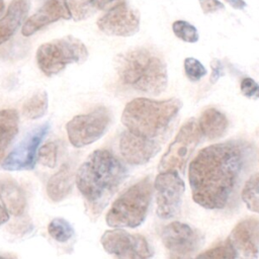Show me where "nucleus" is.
Instances as JSON below:
<instances>
[{
  "mask_svg": "<svg viewBox=\"0 0 259 259\" xmlns=\"http://www.w3.org/2000/svg\"><path fill=\"white\" fill-rule=\"evenodd\" d=\"M252 144L230 140L201 149L188 167L195 203L206 209L227 207L254 160Z\"/></svg>",
  "mask_w": 259,
  "mask_h": 259,
  "instance_id": "f257e3e1",
  "label": "nucleus"
},
{
  "mask_svg": "<svg viewBox=\"0 0 259 259\" xmlns=\"http://www.w3.org/2000/svg\"><path fill=\"white\" fill-rule=\"evenodd\" d=\"M128 175L125 165L110 151H93L76 173V185L86 209L98 217Z\"/></svg>",
  "mask_w": 259,
  "mask_h": 259,
  "instance_id": "f03ea898",
  "label": "nucleus"
},
{
  "mask_svg": "<svg viewBox=\"0 0 259 259\" xmlns=\"http://www.w3.org/2000/svg\"><path fill=\"white\" fill-rule=\"evenodd\" d=\"M116 71L120 81L136 91L159 95L167 88V65L153 49L140 47L118 55Z\"/></svg>",
  "mask_w": 259,
  "mask_h": 259,
  "instance_id": "7ed1b4c3",
  "label": "nucleus"
},
{
  "mask_svg": "<svg viewBox=\"0 0 259 259\" xmlns=\"http://www.w3.org/2000/svg\"><path fill=\"white\" fill-rule=\"evenodd\" d=\"M182 107L178 98L155 100L135 98L126 103L121 122L127 131L149 139L162 136Z\"/></svg>",
  "mask_w": 259,
  "mask_h": 259,
  "instance_id": "20e7f679",
  "label": "nucleus"
},
{
  "mask_svg": "<svg viewBox=\"0 0 259 259\" xmlns=\"http://www.w3.org/2000/svg\"><path fill=\"white\" fill-rule=\"evenodd\" d=\"M154 191L150 176H147L122 192L111 204L105 222L112 228L134 229L147 218Z\"/></svg>",
  "mask_w": 259,
  "mask_h": 259,
  "instance_id": "39448f33",
  "label": "nucleus"
},
{
  "mask_svg": "<svg viewBox=\"0 0 259 259\" xmlns=\"http://www.w3.org/2000/svg\"><path fill=\"white\" fill-rule=\"evenodd\" d=\"M83 41L73 35H66L40 45L36 51V63L47 76H54L70 64H82L88 58Z\"/></svg>",
  "mask_w": 259,
  "mask_h": 259,
  "instance_id": "423d86ee",
  "label": "nucleus"
},
{
  "mask_svg": "<svg viewBox=\"0 0 259 259\" xmlns=\"http://www.w3.org/2000/svg\"><path fill=\"white\" fill-rule=\"evenodd\" d=\"M202 135L197 120L194 117L187 119L179 128L174 140L160 159L158 170H176L183 173Z\"/></svg>",
  "mask_w": 259,
  "mask_h": 259,
  "instance_id": "0eeeda50",
  "label": "nucleus"
},
{
  "mask_svg": "<svg viewBox=\"0 0 259 259\" xmlns=\"http://www.w3.org/2000/svg\"><path fill=\"white\" fill-rule=\"evenodd\" d=\"M111 114L105 106H98L92 111L79 114L66 124L68 139L75 148H82L98 141L107 131Z\"/></svg>",
  "mask_w": 259,
  "mask_h": 259,
  "instance_id": "6e6552de",
  "label": "nucleus"
},
{
  "mask_svg": "<svg viewBox=\"0 0 259 259\" xmlns=\"http://www.w3.org/2000/svg\"><path fill=\"white\" fill-rule=\"evenodd\" d=\"M156 213L162 220L176 217L181 208L185 183L176 170L160 171L154 180Z\"/></svg>",
  "mask_w": 259,
  "mask_h": 259,
  "instance_id": "1a4fd4ad",
  "label": "nucleus"
},
{
  "mask_svg": "<svg viewBox=\"0 0 259 259\" xmlns=\"http://www.w3.org/2000/svg\"><path fill=\"white\" fill-rule=\"evenodd\" d=\"M100 243L106 253L117 258L147 259L154 256V250L144 236L131 234L121 228L105 231Z\"/></svg>",
  "mask_w": 259,
  "mask_h": 259,
  "instance_id": "9d476101",
  "label": "nucleus"
},
{
  "mask_svg": "<svg viewBox=\"0 0 259 259\" xmlns=\"http://www.w3.org/2000/svg\"><path fill=\"white\" fill-rule=\"evenodd\" d=\"M50 122H44L32 128L8 153L1 162V167L7 171L32 170L35 166L36 153L40 143L50 131Z\"/></svg>",
  "mask_w": 259,
  "mask_h": 259,
  "instance_id": "9b49d317",
  "label": "nucleus"
},
{
  "mask_svg": "<svg viewBox=\"0 0 259 259\" xmlns=\"http://www.w3.org/2000/svg\"><path fill=\"white\" fill-rule=\"evenodd\" d=\"M163 245L178 257L190 256L197 252L204 243L203 235L187 224L172 222L161 231Z\"/></svg>",
  "mask_w": 259,
  "mask_h": 259,
  "instance_id": "f8f14e48",
  "label": "nucleus"
},
{
  "mask_svg": "<svg viewBox=\"0 0 259 259\" xmlns=\"http://www.w3.org/2000/svg\"><path fill=\"white\" fill-rule=\"evenodd\" d=\"M97 26L107 35L132 36L140 29V13L124 2L105 11L97 20Z\"/></svg>",
  "mask_w": 259,
  "mask_h": 259,
  "instance_id": "ddd939ff",
  "label": "nucleus"
},
{
  "mask_svg": "<svg viewBox=\"0 0 259 259\" xmlns=\"http://www.w3.org/2000/svg\"><path fill=\"white\" fill-rule=\"evenodd\" d=\"M227 241L237 258H257L259 256V220L248 218L241 221L234 227Z\"/></svg>",
  "mask_w": 259,
  "mask_h": 259,
  "instance_id": "4468645a",
  "label": "nucleus"
},
{
  "mask_svg": "<svg viewBox=\"0 0 259 259\" xmlns=\"http://www.w3.org/2000/svg\"><path fill=\"white\" fill-rule=\"evenodd\" d=\"M160 150L161 146L156 139L145 138L127 130L120 135L119 152L122 159L131 165L148 163Z\"/></svg>",
  "mask_w": 259,
  "mask_h": 259,
  "instance_id": "2eb2a0df",
  "label": "nucleus"
},
{
  "mask_svg": "<svg viewBox=\"0 0 259 259\" xmlns=\"http://www.w3.org/2000/svg\"><path fill=\"white\" fill-rule=\"evenodd\" d=\"M60 19H71L65 0H47L34 14L25 20L21 33L24 36H30L42 27Z\"/></svg>",
  "mask_w": 259,
  "mask_h": 259,
  "instance_id": "dca6fc26",
  "label": "nucleus"
},
{
  "mask_svg": "<svg viewBox=\"0 0 259 259\" xmlns=\"http://www.w3.org/2000/svg\"><path fill=\"white\" fill-rule=\"evenodd\" d=\"M30 8V0H11L0 18V45L7 41L24 22Z\"/></svg>",
  "mask_w": 259,
  "mask_h": 259,
  "instance_id": "f3484780",
  "label": "nucleus"
},
{
  "mask_svg": "<svg viewBox=\"0 0 259 259\" xmlns=\"http://www.w3.org/2000/svg\"><path fill=\"white\" fill-rule=\"evenodd\" d=\"M201 135L208 140H217L225 136L229 127V120L225 113L209 107L202 111L197 120Z\"/></svg>",
  "mask_w": 259,
  "mask_h": 259,
  "instance_id": "a211bd4d",
  "label": "nucleus"
},
{
  "mask_svg": "<svg viewBox=\"0 0 259 259\" xmlns=\"http://www.w3.org/2000/svg\"><path fill=\"white\" fill-rule=\"evenodd\" d=\"M0 201L7 211L15 217L23 213L26 204L23 190L10 179L0 181Z\"/></svg>",
  "mask_w": 259,
  "mask_h": 259,
  "instance_id": "6ab92c4d",
  "label": "nucleus"
},
{
  "mask_svg": "<svg viewBox=\"0 0 259 259\" xmlns=\"http://www.w3.org/2000/svg\"><path fill=\"white\" fill-rule=\"evenodd\" d=\"M73 187V173L69 164H64L48 181V196L55 202L65 199Z\"/></svg>",
  "mask_w": 259,
  "mask_h": 259,
  "instance_id": "aec40b11",
  "label": "nucleus"
},
{
  "mask_svg": "<svg viewBox=\"0 0 259 259\" xmlns=\"http://www.w3.org/2000/svg\"><path fill=\"white\" fill-rule=\"evenodd\" d=\"M19 116L14 109L0 110V163L6 156V152L18 134Z\"/></svg>",
  "mask_w": 259,
  "mask_h": 259,
  "instance_id": "412c9836",
  "label": "nucleus"
},
{
  "mask_svg": "<svg viewBox=\"0 0 259 259\" xmlns=\"http://www.w3.org/2000/svg\"><path fill=\"white\" fill-rule=\"evenodd\" d=\"M48 106V93L45 90H38L24 102L22 112L27 118L37 119L46 114Z\"/></svg>",
  "mask_w": 259,
  "mask_h": 259,
  "instance_id": "4be33fe9",
  "label": "nucleus"
},
{
  "mask_svg": "<svg viewBox=\"0 0 259 259\" xmlns=\"http://www.w3.org/2000/svg\"><path fill=\"white\" fill-rule=\"evenodd\" d=\"M241 198L251 211L259 213V172L250 176L245 182Z\"/></svg>",
  "mask_w": 259,
  "mask_h": 259,
  "instance_id": "5701e85b",
  "label": "nucleus"
},
{
  "mask_svg": "<svg viewBox=\"0 0 259 259\" xmlns=\"http://www.w3.org/2000/svg\"><path fill=\"white\" fill-rule=\"evenodd\" d=\"M50 236L58 242L65 243L74 236V229L72 225L63 218H55L48 226Z\"/></svg>",
  "mask_w": 259,
  "mask_h": 259,
  "instance_id": "b1692460",
  "label": "nucleus"
},
{
  "mask_svg": "<svg viewBox=\"0 0 259 259\" xmlns=\"http://www.w3.org/2000/svg\"><path fill=\"white\" fill-rule=\"evenodd\" d=\"M65 2L71 14V18L75 21L84 20L95 12L89 0H65Z\"/></svg>",
  "mask_w": 259,
  "mask_h": 259,
  "instance_id": "393cba45",
  "label": "nucleus"
},
{
  "mask_svg": "<svg viewBox=\"0 0 259 259\" xmlns=\"http://www.w3.org/2000/svg\"><path fill=\"white\" fill-rule=\"evenodd\" d=\"M174 34L185 42H196L199 39V34L194 25L185 20H176L172 24Z\"/></svg>",
  "mask_w": 259,
  "mask_h": 259,
  "instance_id": "a878e982",
  "label": "nucleus"
},
{
  "mask_svg": "<svg viewBox=\"0 0 259 259\" xmlns=\"http://www.w3.org/2000/svg\"><path fill=\"white\" fill-rule=\"evenodd\" d=\"M184 72L191 82H198L206 75V69L201 62L192 57H188L184 60Z\"/></svg>",
  "mask_w": 259,
  "mask_h": 259,
  "instance_id": "bb28decb",
  "label": "nucleus"
},
{
  "mask_svg": "<svg viewBox=\"0 0 259 259\" xmlns=\"http://www.w3.org/2000/svg\"><path fill=\"white\" fill-rule=\"evenodd\" d=\"M58 157V146L54 142H50L41 146L38 150L39 162L49 168H54L57 164Z\"/></svg>",
  "mask_w": 259,
  "mask_h": 259,
  "instance_id": "cd10ccee",
  "label": "nucleus"
},
{
  "mask_svg": "<svg viewBox=\"0 0 259 259\" xmlns=\"http://www.w3.org/2000/svg\"><path fill=\"white\" fill-rule=\"evenodd\" d=\"M197 257H208V258H237L235 251L226 240L224 243L219 244L203 253L197 255Z\"/></svg>",
  "mask_w": 259,
  "mask_h": 259,
  "instance_id": "c85d7f7f",
  "label": "nucleus"
},
{
  "mask_svg": "<svg viewBox=\"0 0 259 259\" xmlns=\"http://www.w3.org/2000/svg\"><path fill=\"white\" fill-rule=\"evenodd\" d=\"M240 90L249 99H259V84L250 77H245L241 80Z\"/></svg>",
  "mask_w": 259,
  "mask_h": 259,
  "instance_id": "c756f323",
  "label": "nucleus"
},
{
  "mask_svg": "<svg viewBox=\"0 0 259 259\" xmlns=\"http://www.w3.org/2000/svg\"><path fill=\"white\" fill-rule=\"evenodd\" d=\"M91 6L96 10L107 11L114 6L126 2V0H89Z\"/></svg>",
  "mask_w": 259,
  "mask_h": 259,
  "instance_id": "7c9ffc66",
  "label": "nucleus"
},
{
  "mask_svg": "<svg viewBox=\"0 0 259 259\" xmlns=\"http://www.w3.org/2000/svg\"><path fill=\"white\" fill-rule=\"evenodd\" d=\"M200 7L203 13H213L215 11L222 10L225 8L224 4L220 0H198Z\"/></svg>",
  "mask_w": 259,
  "mask_h": 259,
  "instance_id": "2f4dec72",
  "label": "nucleus"
},
{
  "mask_svg": "<svg viewBox=\"0 0 259 259\" xmlns=\"http://www.w3.org/2000/svg\"><path fill=\"white\" fill-rule=\"evenodd\" d=\"M211 75L209 78V81L211 83H215L220 77L223 76L224 74V66L222 62L219 59H213L211 62Z\"/></svg>",
  "mask_w": 259,
  "mask_h": 259,
  "instance_id": "473e14b6",
  "label": "nucleus"
},
{
  "mask_svg": "<svg viewBox=\"0 0 259 259\" xmlns=\"http://www.w3.org/2000/svg\"><path fill=\"white\" fill-rule=\"evenodd\" d=\"M228 4H230L234 9L237 10H243L246 6L247 3L244 0H225Z\"/></svg>",
  "mask_w": 259,
  "mask_h": 259,
  "instance_id": "72a5a7b5",
  "label": "nucleus"
},
{
  "mask_svg": "<svg viewBox=\"0 0 259 259\" xmlns=\"http://www.w3.org/2000/svg\"><path fill=\"white\" fill-rule=\"evenodd\" d=\"M8 220H9V212L4 207V205L0 203V227L5 223H7Z\"/></svg>",
  "mask_w": 259,
  "mask_h": 259,
  "instance_id": "f704fd0d",
  "label": "nucleus"
},
{
  "mask_svg": "<svg viewBox=\"0 0 259 259\" xmlns=\"http://www.w3.org/2000/svg\"><path fill=\"white\" fill-rule=\"evenodd\" d=\"M4 8H5V3L3 0H0V14L3 12Z\"/></svg>",
  "mask_w": 259,
  "mask_h": 259,
  "instance_id": "c9c22d12",
  "label": "nucleus"
},
{
  "mask_svg": "<svg viewBox=\"0 0 259 259\" xmlns=\"http://www.w3.org/2000/svg\"><path fill=\"white\" fill-rule=\"evenodd\" d=\"M0 257H2V256H1V255H0Z\"/></svg>",
  "mask_w": 259,
  "mask_h": 259,
  "instance_id": "e433bc0d",
  "label": "nucleus"
}]
</instances>
